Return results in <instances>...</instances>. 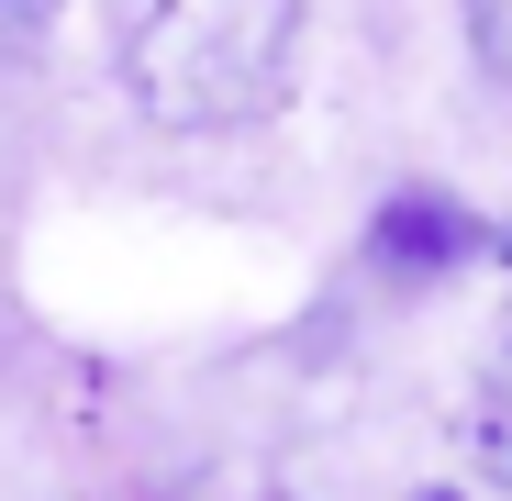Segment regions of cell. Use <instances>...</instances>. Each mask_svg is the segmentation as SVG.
Instances as JSON below:
<instances>
[{
	"mask_svg": "<svg viewBox=\"0 0 512 501\" xmlns=\"http://www.w3.org/2000/svg\"><path fill=\"white\" fill-rule=\"evenodd\" d=\"M457 12H468V56L512 90V0H457Z\"/></svg>",
	"mask_w": 512,
	"mask_h": 501,
	"instance_id": "3",
	"label": "cell"
},
{
	"mask_svg": "<svg viewBox=\"0 0 512 501\" xmlns=\"http://www.w3.org/2000/svg\"><path fill=\"white\" fill-rule=\"evenodd\" d=\"M479 245H490V234H479L446 190H401V201L368 223V257H379L390 279H446L457 257H479Z\"/></svg>",
	"mask_w": 512,
	"mask_h": 501,
	"instance_id": "2",
	"label": "cell"
},
{
	"mask_svg": "<svg viewBox=\"0 0 512 501\" xmlns=\"http://www.w3.org/2000/svg\"><path fill=\"white\" fill-rule=\"evenodd\" d=\"M301 78V0H134L123 12V90L167 134L268 123Z\"/></svg>",
	"mask_w": 512,
	"mask_h": 501,
	"instance_id": "1",
	"label": "cell"
}]
</instances>
